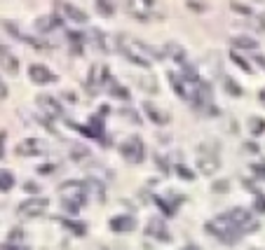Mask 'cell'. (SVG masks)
Masks as SVG:
<instances>
[{"label":"cell","instance_id":"1","mask_svg":"<svg viewBox=\"0 0 265 250\" xmlns=\"http://www.w3.org/2000/svg\"><path fill=\"white\" fill-rule=\"evenodd\" d=\"M115 49L117 52H122L124 59H127L129 63H136V66H141V68L153 66V63L162 56V52L148 47L146 42L136 40V38H131V35H127V33H120L115 38Z\"/></svg>","mask_w":265,"mask_h":250},{"label":"cell","instance_id":"2","mask_svg":"<svg viewBox=\"0 0 265 250\" xmlns=\"http://www.w3.org/2000/svg\"><path fill=\"white\" fill-rule=\"evenodd\" d=\"M59 199H61L63 208H66L71 215H75V213L87 203V185H85V180H66V183H61V187H59Z\"/></svg>","mask_w":265,"mask_h":250},{"label":"cell","instance_id":"3","mask_svg":"<svg viewBox=\"0 0 265 250\" xmlns=\"http://www.w3.org/2000/svg\"><path fill=\"white\" fill-rule=\"evenodd\" d=\"M204 229H207V234H211V236H216L221 243L225 245H235L239 241V236H242V231L235 227L232 222H228L223 215L214 217L211 222L204 224Z\"/></svg>","mask_w":265,"mask_h":250},{"label":"cell","instance_id":"4","mask_svg":"<svg viewBox=\"0 0 265 250\" xmlns=\"http://www.w3.org/2000/svg\"><path fill=\"white\" fill-rule=\"evenodd\" d=\"M197 171L204 173V176H214L218 169H221V157H218L216 150H211L209 145H200L197 148Z\"/></svg>","mask_w":265,"mask_h":250},{"label":"cell","instance_id":"5","mask_svg":"<svg viewBox=\"0 0 265 250\" xmlns=\"http://www.w3.org/2000/svg\"><path fill=\"white\" fill-rule=\"evenodd\" d=\"M120 155H122L124 162L129 164H141L146 159V145L139 136H129L127 141L120 145Z\"/></svg>","mask_w":265,"mask_h":250},{"label":"cell","instance_id":"6","mask_svg":"<svg viewBox=\"0 0 265 250\" xmlns=\"http://www.w3.org/2000/svg\"><path fill=\"white\" fill-rule=\"evenodd\" d=\"M223 217L228 220V222L235 224V227H237L242 234L258 229V222H251V213H249L246 208H242V206H235V208H230L228 213H223Z\"/></svg>","mask_w":265,"mask_h":250},{"label":"cell","instance_id":"7","mask_svg":"<svg viewBox=\"0 0 265 250\" xmlns=\"http://www.w3.org/2000/svg\"><path fill=\"white\" fill-rule=\"evenodd\" d=\"M124 12L139 21H148L155 12V0H122Z\"/></svg>","mask_w":265,"mask_h":250},{"label":"cell","instance_id":"8","mask_svg":"<svg viewBox=\"0 0 265 250\" xmlns=\"http://www.w3.org/2000/svg\"><path fill=\"white\" fill-rule=\"evenodd\" d=\"M49 206V201L45 196H33V199H26V201L19 203L17 208V215L24 217V220H31V217H40L45 213V208Z\"/></svg>","mask_w":265,"mask_h":250},{"label":"cell","instance_id":"9","mask_svg":"<svg viewBox=\"0 0 265 250\" xmlns=\"http://www.w3.org/2000/svg\"><path fill=\"white\" fill-rule=\"evenodd\" d=\"M35 105L40 108V112L47 117V119H61L63 117L61 103H59V98H54L52 94H40L38 98H35Z\"/></svg>","mask_w":265,"mask_h":250},{"label":"cell","instance_id":"10","mask_svg":"<svg viewBox=\"0 0 265 250\" xmlns=\"http://www.w3.org/2000/svg\"><path fill=\"white\" fill-rule=\"evenodd\" d=\"M169 84L174 87L176 96H181V98H185V101H192V98H195V91H197L200 82L185 80L181 73H169Z\"/></svg>","mask_w":265,"mask_h":250},{"label":"cell","instance_id":"11","mask_svg":"<svg viewBox=\"0 0 265 250\" xmlns=\"http://www.w3.org/2000/svg\"><path fill=\"white\" fill-rule=\"evenodd\" d=\"M49 145L42 138H24V141L17 145V155L19 157H40L47 155Z\"/></svg>","mask_w":265,"mask_h":250},{"label":"cell","instance_id":"12","mask_svg":"<svg viewBox=\"0 0 265 250\" xmlns=\"http://www.w3.org/2000/svg\"><path fill=\"white\" fill-rule=\"evenodd\" d=\"M56 10L61 12L63 19L73 21V24H87L89 17L85 10H80V7H75L73 3H68V0H56Z\"/></svg>","mask_w":265,"mask_h":250},{"label":"cell","instance_id":"13","mask_svg":"<svg viewBox=\"0 0 265 250\" xmlns=\"http://www.w3.org/2000/svg\"><path fill=\"white\" fill-rule=\"evenodd\" d=\"M143 112H146L150 122L157 124V127H167V124L171 122V115H169V112H167L164 108H160V105H155L153 101H146V103H143Z\"/></svg>","mask_w":265,"mask_h":250},{"label":"cell","instance_id":"14","mask_svg":"<svg viewBox=\"0 0 265 250\" xmlns=\"http://www.w3.org/2000/svg\"><path fill=\"white\" fill-rule=\"evenodd\" d=\"M0 68H3V73L12 75V77L19 73V59L7 45H0Z\"/></svg>","mask_w":265,"mask_h":250},{"label":"cell","instance_id":"15","mask_svg":"<svg viewBox=\"0 0 265 250\" xmlns=\"http://www.w3.org/2000/svg\"><path fill=\"white\" fill-rule=\"evenodd\" d=\"M28 77L35 84H52V82H56V75L47 66H42V63H33V66L28 68Z\"/></svg>","mask_w":265,"mask_h":250},{"label":"cell","instance_id":"16","mask_svg":"<svg viewBox=\"0 0 265 250\" xmlns=\"http://www.w3.org/2000/svg\"><path fill=\"white\" fill-rule=\"evenodd\" d=\"M146 234H148V236H153V238H157V241H171L169 229L164 227V222L160 220V217H150L148 227H146Z\"/></svg>","mask_w":265,"mask_h":250},{"label":"cell","instance_id":"17","mask_svg":"<svg viewBox=\"0 0 265 250\" xmlns=\"http://www.w3.org/2000/svg\"><path fill=\"white\" fill-rule=\"evenodd\" d=\"M162 54H167L171 59V61L176 63L181 70H183L185 66H188V61H185V49L181 47V45H176V42H169V45H164Z\"/></svg>","mask_w":265,"mask_h":250},{"label":"cell","instance_id":"18","mask_svg":"<svg viewBox=\"0 0 265 250\" xmlns=\"http://www.w3.org/2000/svg\"><path fill=\"white\" fill-rule=\"evenodd\" d=\"M92 38H94V45L101 52H106V54H110V52H115V38L108 33H103V31H99V28H94L92 31Z\"/></svg>","mask_w":265,"mask_h":250},{"label":"cell","instance_id":"19","mask_svg":"<svg viewBox=\"0 0 265 250\" xmlns=\"http://www.w3.org/2000/svg\"><path fill=\"white\" fill-rule=\"evenodd\" d=\"M110 229L113 231H120V234H124V231H131L136 227V217L134 215H115L110 217Z\"/></svg>","mask_w":265,"mask_h":250},{"label":"cell","instance_id":"20","mask_svg":"<svg viewBox=\"0 0 265 250\" xmlns=\"http://www.w3.org/2000/svg\"><path fill=\"white\" fill-rule=\"evenodd\" d=\"M59 24H61V17H59V14H47V17H40V19L35 21V28H38L40 33H49V31H54Z\"/></svg>","mask_w":265,"mask_h":250},{"label":"cell","instance_id":"21","mask_svg":"<svg viewBox=\"0 0 265 250\" xmlns=\"http://www.w3.org/2000/svg\"><path fill=\"white\" fill-rule=\"evenodd\" d=\"M153 201H155L157 206L162 208L164 215H176V206L183 201V199H174V201H171V199H164V196H155Z\"/></svg>","mask_w":265,"mask_h":250},{"label":"cell","instance_id":"22","mask_svg":"<svg viewBox=\"0 0 265 250\" xmlns=\"http://www.w3.org/2000/svg\"><path fill=\"white\" fill-rule=\"evenodd\" d=\"M56 222L63 224L68 231H73V234H78V236H85V234H87V229H85L87 224L85 222H75V220H66V217H56Z\"/></svg>","mask_w":265,"mask_h":250},{"label":"cell","instance_id":"23","mask_svg":"<svg viewBox=\"0 0 265 250\" xmlns=\"http://www.w3.org/2000/svg\"><path fill=\"white\" fill-rule=\"evenodd\" d=\"M94 7L101 17H113L115 14V0H94Z\"/></svg>","mask_w":265,"mask_h":250},{"label":"cell","instance_id":"24","mask_svg":"<svg viewBox=\"0 0 265 250\" xmlns=\"http://www.w3.org/2000/svg\"><path fill=\"white\" fill-rule=\"evenodd\" d=\"M230 61L235 63V66H237L239 70H244L246 75H251V73H253V66H251V63H249V61H246V59H244V56H242V54H239V52H235V49H232V52H230Z\"/></svg>","mask_w":265,"mask_h":250},{"label":"cell","instance_id":"25","mask_svg":"<svg viewBox=\"0 0 265 250\" xmlns=\"http://www.w3.org/2000/svg\"><path fill=\"white\" fill-rule=\"evenodd\" d=\"M258 47V40H251L246 35H239V38H232V49H256Z\"/></svg>","mask_w":265,"mask_h":250},{"label":"cell","instance_id":"26","mask_svg":"<svg viewBox=\"0 0 265 250\" xmlns=\"http://www.w3.org/2000/svg\"><path fill=\"white\" fill-rule=\"evenodd\" d=\"M108 89H110V94L115 96V98H120V101H129V98H131L129 89H124L122 84H117V82H113V80L108 82Z\"/></svg>","mask_w":265,"mask_h":250},{"label":"cell","instance_id":"27","mask_svg":"<svg viewBox=\"0 0 265 250\" xmlns=\"http://www.w3.org/2000/svg\"><path fill=\"white\" fill-rule=\"evenodd\" d=\"M14 187V176L12 171H0V192H10Z\"/></svg>","mask_w":265,"mask_h":250},{"label":"cell","instance_id":"28","mask_svg":"<svg viewBox=\"0 0 265 250\" xmlns=\"http://www.w3.org/2000/svg\"><path fill=\"white\" fill-rule=\"evenodd\" d=\"M249 129H251L253 136H263L265 134V119L263 117H251V119H249Z\"/></svg>","mask_w":265,"mask_h":250},{"label":"cell","instance_id":"29","mask_svg":"<svg viewBox=\"0 0 265 250\" xmlns=\"http://www.w3.org/2000/svg\"><path fill=\"white\" fill-rule=\"evenodd\" d=\"M66 38H68V42H71V47H73V54H82V42H85V38H82L80 33H68Z\"/></svg>","mask_w":265,"mask_h":250},{"label":"cell","instance_id":"30","mask_svg":"<svg viewBox=\"0 0 265 250\" xmlns=\"http://www.w3.org/2000/svg\"><path fill=\"white\" fill-rule=\"evenodd\" d=\"M223 87H225V91H228L230 96H235V98H239V96H242V87H239V84L232 80V77H225Z\"/></svg>","mask_w":265,"mask_h":250},{"label":"cell","instance_id":"31","mask_svg":"<svg viewBox=\"0 0 265 250\" xmlns=\"http://www.w3.org/2000/svg\"><path fill=\"white\" fill-rule=\"evenodd\" d=\"M139 84H141L148 94H157V80L155 77H139Z\"/></svg>","mask_w":265,"mask_h":250},{"label":"cell","instance_id":"32","mask_svg":"<svg viewBox=\"0 0 265 250\" xmlns=\"http://www.w3.org/2000/svg\"><path fill=\"white\" fill-rule=\"evenodd\" d=\"M176 176L181 178V180H190V183L195 180V173H192L190 169H185V166H181V164L176 166Z\"/></svg>","mask_w":265,"mask_h":250},{"label":"cell","instance_id":"33","mask_svg":"<svg viewBox=\"0 0 265 250\" xmlns=\"http://www.w3.org/2000/svg\"><path fill=\"white\" fill-rule=\"evenodd\" d=\"M211 189H214L216 194H225V192L230 189V183H228V180H216V183L211 185Z\"/></svg>","mask_w":265,"mask_h":250},{"label":"cell","instance_id":"34","mask_svg":"<svg viewBox=\"0 0 265 250\" xmlns=\"http://www.w3.org/2000/svg\"><path fill=\"white\" fill-rule=\"evenodd\" d=\"M230 7H232V10H235V12H239V14H246V17H249V14H251V7H246V5H239L237 0H232V3H230Z\"/></svg>","mask_w":265,"mask_h":250},{"label":"cell","instance_id":"35","mask_svg":"<svg viewBox=\"0 0 265 250\" xmlns=\"http://www.w3.org/2000/svg\"><path fill=\"white\" fill-rule=\"evenodd\" d=\"M253 208L258 210V213H265V196L260 194V192L256 194V199H253Z\"/></svg>","mask_w":265,"mask_h":250},{"label":"cell","instance_id":"36","mask_svg":"<svg viewBox=\"0 0 265 250\" xmlns=\"http://www.w3.org/2000/svg\"><path fill=\"white\" fill-rule=\"evenodd\" d=\"M251 171H253V176L258 178V180H265V164H253Z\"/></svg>","mask_w":265,"mask_h":250},{"label":"cell","instance_id":"37","mask_svg":"<svg viewBox=\"0 0 265 250\" xmlns=\"http://www.w3.org/2000/svg\"><path fill=\"white\" fill-rule=\"evenodd\" d=\"M38 173H40V176H52V173H54V164H45V166H38Z\"/></svg>","mask_w":265,"mask_h":250},{"label":"cell","instance_id":"38","mask_svg":"<svg viewBox=\"0 0 265 250\" xmlns=\"http://www.w3.org/2000/svg\"><path fill=\"white\" fill-rule=\"evenodd\" d=\"M89 155V150L87 148H73V159H82V157H87Z\"/></svg>","mask_w":265,"mask_h":250},{"label":"cell","instance_id":"39","mask_svg":"<svg viewBox=\"0 0 265 250\" xmlns=\"http://www.w3.org/2000/svg\"><path fill=\"white\" fill-rule=\"evenodd\" d=\"M188 10H195V12H204L207 7L200 5V0H188Z\"/></svg>","mask_w":265,"mask_h":250},{"label":"cell","instance_id":"40","mask_svg":"<svg viewBox=\"0 0 265 250\" xmlns=\"http://www.w3.org/2000/svg\"><path fill=\"white\" fill-rule=\"evenodd\" d=\"M24 187H26V192H28V194H38V192H40V187H38L35 183H26Z\"/></svg>","mask_w":265,"mask_h":250},{"label":"cell","instance_id":"41","mask_svg":"<svg viewBox=\"0 0 265 250\" xmlns=\"http://www.w3.org/2000/svg\"><path fill=\"white\" fill-rule=\"evenodd\" d=\"M5 141H7V134L5 131H0V157L5 155Z\"/></svg>","mask_w":265,"mask_h":250},{"label":"cell","instance_id":"42","mask_svg":"<svg viewBox=\"0 0 265 250\" xmlns=\"http://www.w3.org/2000/svg\"><path fill=\"white\" fill-rule=\"evenodd\" d=\"M244 150H249L251 155H256V152H258V145H256V143H244Z\"/></svg>","mask_w":265,"mask_h":250},{"label":"cell","instance_id":"43","mask_svg":"<svg viewBox=\"0 0 265 250\" xmlns=\"http://www.w3.org/2000/svg\"><path fill=\"white\" fill-rule=\"evenodd\" d=\"M120 115H124L127 119H134V122H139V117H136V112H131V110H122Z\"/></svg>","mask_w":265,"mask_h":250},{"label":"cell","instance_id":"44","mask_svg":"<svg viewBox=\"0 0 265 250\" xmlns=\"http://www.w3.org/2000/svg\"><path fill=\"white\" fill-rule=\"evenodd\" d=\"M3 98H7V87H5V82L0 80V101H3Z\"/></svg>","mask_w":265,"mask_h":250},{"label":"cell","instance_id":"45","mask_svg":"<svg viewBox=\"0 0 265 250\" xmlns=\"http://www.w3.org/2000/svg\"><path fill=\"white\" fill-rule=\"evenodd\" d=\"M256 28H258V31H265V17H258V19H256Z\"/></svg>","mask_w":265,"mask_h":250},{"label":"cell","instance_id":"46","mask_svg":"<svg viewBox=\"0 0 265 250\" xmlns=\"http://www.w3.org/2000/svg\"><path fill=\"white\" fill-rule=\"evenodd\" d=\"M256 63H258V66L265 70V56H263V54H258V56H256Z\"/></svg>","mask_w":265,"mask_h":250},{"label":"cell","instance_id":"47","mask_svg":"<svg viewBox=\"0 0 265 250\" xmlns=\"http://www.w3.org/2000/svg\"><path fill=\"white\" fill-rule=\"evenodd\" d=\"M258 101L265 105V89H260V91H258Z\"/></svg>","mask_w":265,"mask_h":250},{"label":"cell","instance_id":"48","mask_svg":"<svg viewBox=\"0 0 265 250\" xmlns=\"http://www.w3.org/2000/svg\"><path fill=\"white\" fill-rule=\"evenodd\" d=\"M185 250H197V245H188V248H185Z\"/></svg>","mask_w":265,"mask_h":250}]
</instances>
